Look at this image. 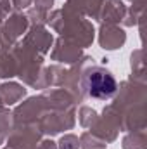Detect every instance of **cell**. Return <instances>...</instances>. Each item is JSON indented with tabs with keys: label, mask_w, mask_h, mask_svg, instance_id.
Masks as SVG:
<instances>
[{
	"label": "cell",
	"mask_w": 147,
	"mask_h": 149,
	"mask_svg": "<svg viewBox=\"0 0 147 149\" xmlns=\"http://www.w3.org/2000/svg\"><path fill=\"white\" fill-rule=\"evenodd\" d=\"M85 90L94 99H109L116 92V80L104 68H94L85 74Z\"/></svg>",
	"instance_id": "cell-1"
}]
</instances>
